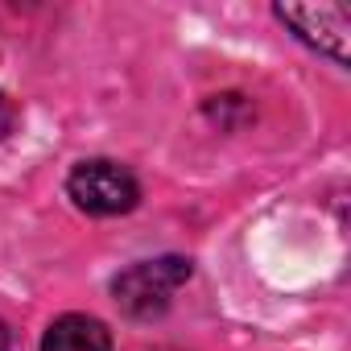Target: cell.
Here are the masks:
<instances>
[{
    "instance_id": "cell-1",
    "label": "cell",
    "mask_w": 351,
    "mask_h": 351,
    "mask_svg": "<svg viewBox=\"0 0 351 351\" xmlns=\"http://www.w3.org/2000/svg\"><path fill=\"white\" fill-rule=\"evenodd\" d=\"M66 195L87 215H128L141 203V182L112 157H87L66 173Z\"/></svg>"
},
{
    "instance_id": "cell-2",
    "label": "cell",
    "mask_w": 351,
    "mask_h": 351,
    "mask_svg": "<svg viewBox=\"0 0 351 351\" xmlns=\"http://www.w3.org/2000/svg\"><path fill=\"white\" fill-rule=\"evenodd\" d=\"M186 281H191L186 256H157V261H141V265L124 269L112 281V298L132 318H157Z\"/></svg>"
},
{
    "instance_id": "cell-4",
    "label": "cell",
    "mask_w": 351,
    "mask_h": 351,
    "mask_svg": "<svg viewBox=\"0 0 351 351\" xmlns=\"http://www.w3.org/2000/svg\"><path fill=\"white\" fill-rule=\"evenodd\" d=\"M42 351H112V330L91 314H62L46 326Z\"/></svg>"
},
{
    "instance_id": "cell-6",
    "label": "cell",
    "mask_w": 351,
    "mask_h": 351,
    "mask_svg": "<svg viewBox=\"0 0 351 351\" xmlns=\"http://www.w3.org/2000/svg\"><path fill=\"white\" fill-rule=\"evenodd\" d=\"M0 351H9V326L0 322Z\"/></svg>"
},
{
    "instance_id": "cell-3",
    "label": "cell",
    "mask_w": 351,
    "mask_h": 351,
    "mask_svg": "<svg viewBox=\"0 0 351 351\" xmlns=\"http://www.w3.org/2000/svg\"><path fill=\"white\" fill-rule=\"evenodd\" d=\"M281 25H289L306 46L318 54H330L335 62H347V29L351 13L343 5H277L273 9Z\"/></svg>"
},
{
    "instance_id": "cell-5",
    "label": "cell",
    "mask_w": 351,
    "mask_h": 351,
    "mask_svg": "<svg viewBox=\"0 0 351 351\" xmlns=\"http://www.w3.org/2000/svg\"><path fill=\"white\" fill-rule=\"evenodd\" d=\"M13 128V108H9V99H5V91H0V136H5Z\"/></svg>"
}]
</instances>
